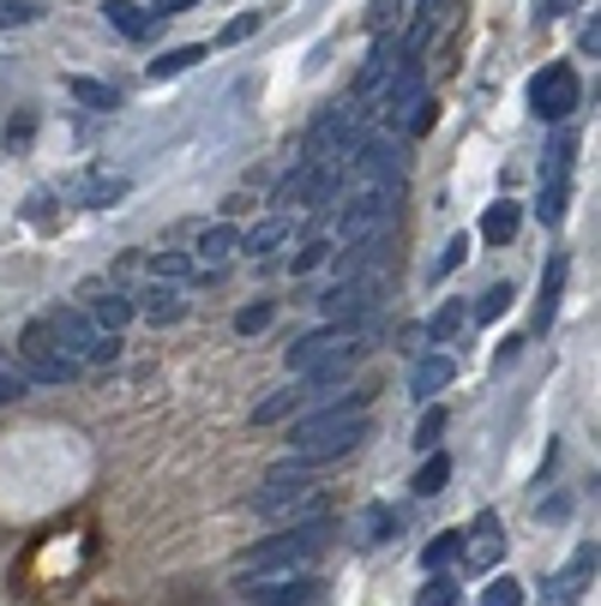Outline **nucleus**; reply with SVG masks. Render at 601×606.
Instances as JSON below:
<instances>
[{"instance_id":"obj_9","label":"nucleus","mask_w":601,"mask_h":606,"mask_svg":"<svg viewBox=\"0 0 601 606\" xmlns=\"http://www.w3.org/2000/svg\"><path fill=\"white\" fill-rule=\"evenodd\" d=\"M349 169H355V181H403V144H398V132H361Z\"/></svg>"},{"instance_id":"obj_6","label":"nucleus","mask_w":601,"mask_h":606,"mask_svg":"<svg viewBox=\"0 0 601 606\" xmlns=\"http://www.w3.org/2000/svg\"><path fill=\"white\" fill-rule=\"evenodd\" d=\"M42 324H49V336L61 343V354H72V361H91V366H114V361H121V336L97 331L79 306H54Z\"/></svg>"},{"instance_id":"obj_16","label":"nucleus","mask_w":601,"mask_h":606,"mask_svg":"<svg viewBox=\"0 0 601 606\" xmlns=\"http://www.w3.org/2000/svg\"><path fill=\"white\" fill-rule=\"evenodd\" d=\"M199 271H229L234 259H241V234H234L229 223H211V229H199Z\"/></svg>"},{"instance_id":"obj_18","label":"nucleus","mask_w":601,"mask_h":606,"mask_svg":"<svg viewBox=\"0 0 601 606\" xmlns=\"http://www.w3.org/2000/svg\"><path fill=\"white\" fill-rule=\"evenodd\" d=\"M301 403H313V384H283V391H271L266 403L253 408V426H277V421H296L301 415Z\"/></svg>"},{"instance_id":"obj_40","label":"nucleus","mask_w":601,"mask_h":606,"mask_svg":"<svg viewBox=\"0 0 601 606\" xmlns=\"http://www.w3.org/2000/svg\"><path fill=\"white\" fill-rule=\"evenodd\" d=\"M259 24H266V12H241V19H234V24H229V31L217 37V42H229V49H234V42H247V37L259 31Z\"/></svg>"},{"instance_id":"obj_12","label":"nucleus","mask_w":601,"mask_h":606,"mask_svg":"<svg viewBox=\"0 0 601 606\" xmlns=\"http://www.w3.org/2000/svg\"><path fill=\"white\" fill-rule=\"evenodd\" d=\"M373 97H379V114H403L409 102L421 97V61H415V54H398V67H391V79L379 84Z\"/></svg>"},{"instance_id":"obj_11","label":"nucleus","mask_w":601,"mask_h":606,"mask_svg":"<svg viewBox=\"0 0 601 606\" xmlns=\"http://www.w3.org/2000/svg\"><path fill=\"white\" fill-rule=\"evenodd\" d=\"M319 306H325V319H331V324H355V319H368L373 306H379V276H343V283H337Z\"/></svg>"},{"instance_id":"obj_33","label":"nucleus","mask_w":601,"mask_h":606,"mask_svg":"<svg viewBox=\"0 0 601 606\" xmlns=\"http://www.w3.org/2000/svg\"><path fill=\"white\" fill-rule=\"evenodd\" d=\"M193 271H199V264L187 259V253H157L151 259V276H163V283H187Z\"/></svg>"},{"instance_id":"obj_10","label":"nucleus","mask_w":601,"mask_h":606,"mask_svg":"<svg viewBox=\"0 0 601 606\" xmlns=\"http://www.w3.org/2000/svg\"><path fill=\"white\" fill-rule=\"evenodd\" d=\"M571 156H578V139L565 132V139L553 144V156H548V181H541V204H535L541 223H560V216H565V199H571Z\"/></svg>"},{"instance_id":"obj_22","label":"nucleus","mask_w":601,"mask_h":606,"mask_svg":"<svg viewBox=\"0 0 601 606\" xmlns=\"http://www.w3.org/2000/svg\"><path fill=\"white\" fill-rule=\"evenodd\" d=\"M133 313H144V319H151V324H181L187 319V301H181V294H174V289H144L139 294V306H133Z\"/></svg>"},{"instance_id":"obj_15","label":"nucleus","mask_w":601,"mask_h":606,"mask_svg":"<svg viewBox=\"0 0 601 606\" xmlns=\"http://www.w3.org/2000/svg\"><path fill=\"white\" fill-rule=\"evenodd\" d=\"M398 54H403V42L391 37V31H379L373 49H368V61H361V72H355V97H373L379 84L391 79V61H398Z\"/></svg>"},{"instance_id":"obj_47","label":"nucleus","mask_w":601,"mask_h":606,"mask_svg":"<svg viewBox=\"0 0 601 606\" xmlns=\"http://www.w3.org/2000/svg\"><path fill=\"white\" fill-rule=\"evenodd\" d=\"M391 528H398V516L379 511V516H373V541H391Z\"/></svg>"},{"instance_id":"obj_3","label":"nucleus","mask_w":601,"mask_h":606,"mask_svg":"<svg viewBox=\"0 0 601 606\" xmlns=\"http://www.w3.org/2000/svg\"><path fill=\"white\" fill-rule=\"evenodd\" d=\"M403 204V181H355L343 199V216H337V234L349 241H373V234H391Z\"/></svg>"},{"instance_id":"obj_43","label":"nucleus","mask_w":601,"mask_h":606,"mask_svg":"<svg viewBox=\"0 0 601 606\" xmlns=\"http://www.w3.org/2000/svg\"><path fill=\"white\" fill-rule=\"evenodd\" d=\"M463 253H469V241H463V234H458V241H445V253H439V264H433V276L458 271V264H463Z\"/></svg>"},{"instance_id":"obj_20","label":"nucleus","mask_w":601,"mask_h":606,"mask_svg":"<svg viewBox=\"0 0 601 606\" xmlns=\"http://www.w3.org/2000/svg\"><path fill=\"white\" fill-rule=\"evenodd\" d=\"M451 373H458V366H451V354H428V361L409 373V396H415V403H433V396L451 384Z\"/></svg>"},{"instance_id":"obj_23","label":"nucleus","mask_w":601,"mask_h":606,"mask_svg":"<svg viewBox=\"0 0 601 606\" xmlns=\"http://www.w3.org/2000/svg\"><path fill=\"white\" fill-rule=\"evenodd\" d=\"M518 223H523V204H511V199H493V211H481V234L493 246L518 241Z\"/></svg>"},{"instance_id":"obj_37","label":"nucleus","mask_w":601,"mask_h":606,"mask_svg":"<svg viewBox=\"0 0 601 606\" xmlns=\"http://www.w3.org/2000/svg\"><path fill=\"white\" fill-rule=\"evenodd\" d=\"M325 259H331V241H307L301 253L289 259V271H296V276H307V271H319V264H325Z\"/></svg>"},{"instance_id":"obj_30","label":"nucleus","mask_w":601,"mask_h":606,"mask_svg":"<svg viewBox=\"0 0 601 606\" xmlns=\"http://www.w3.org/2000/svg\"><path fill=\"white\" fill-rule=\"evenodd\" d=\"M114 199H127V181L121 174H91V181H84V204H114Z\"/></svg>"},{"instance_id":"obj_17","label":"nucleus","mask_w":601,"mask_h":606,"mask_svg":"<svg viewBox=\"0 0 601 606\" xmlns=\"http://www.w3.org/2000/svg\"><path fill=\"white\" fill-rule=\"evenodd\" d=\"M463 546H469V565H475V570L500 565V558H505V528H500V516H475V528L463 535Z\"/></svg>"},{"instance_id":"obj_14","label":"nucleus","mask_w":601,"mask_h":606,"mask_svg":"<svg viewBox=\"0 0 601 606\" xmlns=\"http://www.w3.org/2000/svg\"><path fill=\"white\" fill-rule=\"evenodd\" d=\"M84 301H91V319L97 331H109V336H121L127 331V319H133V301L127 294H114V289H102V283H84Z\"/></svg>"},{"instance_id":"obj_4","label":"nucleus","mask_w":601,"mask_h":606,"mask_svg":"<svg viewBox=\"0 0 601 606\" xmlns=\"http://www.w3.org/2000/svg\"><path fill=\"white\" fill-rule=\"evenodd\" d=\"M253 511L266 516V523H301V516H319V493H313V481L301 475V463H283V468H271L266 486L253 493Z\"/></svg>"},{"instance_id":"obj_35","label":"nucleus","mask_w":601,"mask_h":606,"mask_svg":"<svg viewBox=\"0 0 601 606\" xmlns=\"http://www.w3.org/2000/svg\"><path fill=\"white\" fill-rule=\"evenodd\" d=\"M481 606H523V583H518V576H493L488 595H481Z\"/></svg>"},{"instance_id":"obj_42","label":"nucleus","mask_w":601,"mask_h":606,"mask_svg":"<svg viewBox=\"0 0 601 606\" xmlns=\"http://www.w3.org/2000/svg\"><path fill=\"white\" fill-rule=\"evenodd\" d=\"M415 606H458V588H451V583H439V576H433V583L415 595Z\"/></svg>"},{"instance_id":"obj_38","label":"nucleus","mask_w":601,"mask_h":606,"mask_svg":"<svg viewBox=\"0 0 601 606\" xmlns=\"http://www.w3.org/2000/svg\"><path fill=\"white\" fill-rule=\"evenodd\" d=\"M433 114H439V109H433V97H415V102H409V109H403V127H409V132H415V139H421V132L433 127Z\"/></svg>"},{"instance_id":"obj_44","label":"nucleus","mask_w":601,"mask_h":606,"mask_svg":"<svg viewBox=\"0 0 601 606\" xmlns=\"http://www.w3.org/2000/svg\"><path fill=\"white\" fill-rule=\"evenodd\" d=\"M571 7H578V0H535V19H560Z\"/></svg>"},{"instance_id":"obj_32","label":"nucleus","mask_w":601,"mask_h":606,"mask_svg":"<svg viewBox=\"0 0 601 606\" xmlns=\"http://www.w3.org/2000/svg\"><path fill=\"white\" fill-rule=\"evenodd\" d=\"M271 319H277V306L271 301H253V306H241V313H234V331L259 336V331H271Z\"/></svg>"},{"instance_id":"obj_27","label":"nucleus","mask_w":601,"mask_h":606,"mask_svg":"<svg viewBox=\"0 0 601 606\" xmlns=\"http://www.w3.org/2000/svg\"><path fill=\"white\" fill-rule=\"evenodd\" d=\"M199 61H204V42H187V49L157 54V61H151V79H174V72H187V67H199Z\"/></svg>"},{"instance_id":"obj_41","label":"nucleus","mask_w":601,"mask_h":606,"mask_svg":"<svg viewBox=\"0 0 601 606\" xmlns=\"http://www.w3.org/2000/svg\"><path fill=\"white\" fill-rule=\"evenodd\" d=\"M439 433H445V408H428V421L415 426V445H421V451H433V445H439Z\"/></svg>"},{"instance_id":"obj_36","label":"nucleus","mask_w":601,"mask_h":606,"mask_svg":"<svg viewBox=\"0 0 601 606\" xmlns=\"http://www.w3.org/2000/svg\"><path fill=\"white\" fill-rule=\"evenodd\" d=\"M505 306H511V283H493V289L475 301V319H481V324H493V319L505 313Z\"/></svg>"},{"instance_id":"obj_29","label":"nucleus","mask_w":601,"mask_h":606,"mask_svg":"<svg viewBox=\"0 0 601 606\" xmlns=\"http://www.w3.org/2000/svg\"><path fill=\"white\" fill-rule=\"evenodd\" d=\"M463 301H445V306H439V313L428 319V336H433V343H451V336H458L463 331Z\"/></svg>"},{"instance_id":"obj_13","label":"nucleus","mask_w":601,"mask_h":606,"mask_svg":"<svg viewBox=\"0 0 601 606\" xmlns=\"http://www.w3.org/2000/svg\"><path fill=\"white\" fill-rule=\"evenodd\" d=\"M319 595V583L313 576H266V583H247V600H259V606H307Z\"/></svg>"},{"instance_id":"obj_31","label":"nucleus","mask_w":601,"mask_h":606,"mask_svg":"<svg viewBox=\"0 0 601 606\" xmlns=\"http://www.w3.org/2000/svg\"><path fill=\"white\" fill-rule=\"evenodd\" d=\"M67 91L84 102V109H114V84H102V79H67Z\"/></svg>"},{"instance_id":"obj_5","label":"nucleus","mask_w":601,"mask_h":606,"mask_svg":"<svg viewBox=\"0 0 601 606\" xmlns=\"http://www.w3.org/2000/svg\"><path fill=\"white\" fill-rule=\"evenodd\" d=\"M361 343H368L361 324H319V331H301L296 343H289V373L307 378L331 361H361Z\"/></svg>"},{"instance_id":"obj_46","label":"nucleus","mask_w":601,"mask_h":606,"mask_svg":"<svg viewBox=\"0 0 601 606\" xmlns=\"http://www.w3.org/2000/svg\"><path fill=\"white\" fill-rule=\"evenodd\" d=\"M578 42H583V54H590V61H595V49H601V24L590 19V24H583V31H578Z\"/></svg>"},{"instance_id":"obj_45","label":"nucleus","mask_w":601,"mask_h":606,"mask_svg":"<svg viewBox=\"0 0 601 606\" xmlns=\"http://www.w3.org/2000/svg\"><path fill=\"white\" fill-rule=\"evenodd\" d=\"M187 7H199V0H157V12H151V19L163 24V19H174V12H187Z\"/></svg>"},{"instance_id":"obj_21","label":"nucleus","mask_w":601,"mask_h":606,"mask_svg":"<svg viewBox=\"0 0 601 606\" xmlns=\"http://www.w3.org/2000/svg\"><path fill=\"white\" fill-rule=\"evenodd\" d=\"M102 19H109L121 37H133V42L151 37V12H144L139 0H102Z\"/></svg>"},{"instance_id":"obj_39","label":"nucleus","mask_w":601,"mask_h":606,"mask_svg":"<svg viewBox=\"0 0 601 606\" xmlns=\"http://www.w3.org/2000/svg\"><path fill=\"white\" fill-rule=\"evenodd\" d=\"M37 0H7V7H0V31H12V24H31L37 19Z\"/></svg>"},{"instance_id":"obj_1","label":"nucleus","mask_w":601,"mask_h":606,"mask_svg":"<svg viewBox=\"0 0 601 606\" xmlns=\"http://www.w3.org/2000/svg\"><path fill=\"white\" fill-rule=\"evenodd\" d=\"M361 438H368V408H361V396H349V403H313L301 408L296 426H289V451H296V463H337L343 451H355Z\"/></svg>"},{"instance_id":"obj_34","label":"nucleus","mask_w":601,"mask_h":606,"mask_svg":"<svg viewBox=\"0 0 601 606\" xmlns=\"http://www.w3.org/2000/svg\"><path fill=\"white\" fill-rule=\"evenodd\" d=\"M24 396V373H19V354L0 349V403H19Z\"/></svg>"},{"instance_id":"obj_19","label":"nucleus","mask_w":601,"mask_h":606,"mask_svg":"<svg viewBox=\"0 0 601 606\" xmlns=\"http://www.w3.org/2000/svg\"><path fill=\"white\" fill-rule=\"evenodd\" d=\"M590 576H595V546H583V553L571 558V570L548 588V595H541V606H578V595H583V583H590Z\"/></svg>"},{"instance_id":"obj_28","label":"nucleus","mask_w":601,"mask_h":606,"mask_svg":"<svg viewBox=\"0 0 601 606\" xmlns=\"http://www.w3.org/2000/svg\"><path fill=\"white\" fill-rule=\"evenodd\" d=\"M445 481H451V456L433 451L428 463L415 468V493H421V498H428V493H445Z\"/></svg>"},{"instance_id":"obj_25","label":"nucleus","mask_w":601,"mask_h":606,"mask_svg":"<svg viewBox=\"0 0 601 606\" xmlns=\"http://www.w3.org/2000/svg\"><path fill=\"white\" fill-rule=\"evenodd\" d=\"M283 241H289V216H283V211H277V216H266V223H259L253 234H241V246H247L253 259H271Z\"/></svg>"},{"instance_id":"obj_24","label":"nucleus","mask_w":601,"mask_h":606,"mask_svg":"<svg viewBox=\"0 0 601 606\" xmlns=\"http://www.w3.org/2000/svg\"><path fill=\"white\" fill-rule=\"evenodd\" d=\"M560 289H565V259H548V283L535 294V331H548L553 313H560Z\"/></svg>"},{"instance_id":"obj_8","label":"nucleus","mask_w":601,"mask_h":606,"mask_svg":"<svg viewBox=\"0 0 601 606\" xmlns=\"http://www.w3.org/2000/svg\"><path fill=\"white\" fill-rule=\"evenodd\" d=\"M578 97H583V79L571 67H541L535 84H530V109L541 121H565V114H578Z\"/></svg>"},{"instance_id":"obj_2","label":"nucleus","mask_w":601,"mask_h":606,"mask_svg":"<svg viewBox=\"0 0 601 606\" xmlns=\"http://www.w3.org/2000/svg\"><path fill=\"white\" fill-rule=\"evenodd\" d=\"M331 541V516L319 511V516H301V523H289L283 535H271V541H259L253 553H241L234 558V570H229V583L234 588H247V583H266V576H296L307 558L319 553V546Z\"/></svg>"},{"instance_id":"obj_7","label":"nucleus","mask_w":601,"mask_h":606,"mask_svg":"<svg viewBox=\"0 0 601 606\" xmlns=\"http://www.w3.org/2000/svg\"><path fill=\"white\" fill-rule=\"evenodd\" d=\"M19 373L24 384H72V373H79V361L72 354H61V343L49 336V324H24L19 336Z\"/></svg>"},{"instance_id":"obj_26","label":"nucleus","mask_w":601,"mask_h":606,"mask_svg":"<svg viewBox=\"0 0 601 606\" xmlns=\"http://www.w3.org/2000/svg\"><path fill=\"white\" fill-rule=\"evenodd\" d=\"M451 558H463V528H445V535H433L428 546H421V565L428 570H445Z\"/></svg>"}]
</instances>
